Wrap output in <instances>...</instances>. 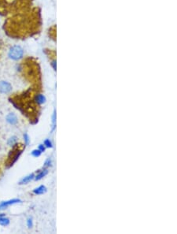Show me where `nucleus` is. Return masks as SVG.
Returning <instances> with one entry per match:
<instances>
[{
  "mask_svg": "<svg viewBox=\"0 0 177 234\" xmlns=\"http://www.w3.org/2000/svg\"><path fill=\"white\" fill-rule=\"evenodd\" d=\"M42 17L40 7H32L8 17L3 29L7 36L17 40H25L36 36L41 31Z\"/></svg>",
  "mask_w": 177,
  "mask_h": 234,
  "instance_id": "f257e3e1",
  "label": "nucleus"
},
{
  "mask_svg": "<svg viewBox=\"0 0 177 234\" xmlns=\"http://www.w3.org/2000/svg\"><path fill=\"white\" fill-rule=\"evenodd\" d=\"M38 92L39 89L32 87L23 92L12 95L9 99L15 108L21 111L33 124L38 122L40 114V106L34 100V96Z\"/></svg>",
  "mask_w": 177,
  "mask_h": 234,
  "instance_id": "f03ea898",
  "label": "nucleus"
},
{
  "mask_svg": "<svg viewBox=\"0 0 177 234\" xmlns=\"http://www.w3.org/2000/svg\"><path fill=\"white\" fill-rule=\"evenodd\" d=\"M18 71L32 88H41V72L38 62L32 57H27L18 65Z\"/></svg>",
  "mask_w": 177,
  "mask_h": 234,
  "instance_id": "7ed1b4c3",
  "label": "nucleus"
},
{
  "mask_svg": "<svg viewBox=\"0 0 177 234\" xmlns=\"http://www.w3.org/2000/svg\"><path fill=\"white\" fill-rule=\"evenodd\" d=\"M33 0H0V15L10 17L32 7Z\"/></svg>",
  "mask_w": 177,
  "mask_h": 234,
  "instance_id": "20e7f679",
  "label": "nucleus"
},
{
  "mask_svg": "<svg viewBox=\"0 0 177 234\" xmlns=\"http://www.w3.org/2000/svg\"><path fill=\"white\" fill-rule=\"evenodd\" d=\"M25 149V145L21 143H16L12 146V149L10 151L7 158L5 161V166L7 169L10 168L14 165V163L19 159L20 156L23 153V151Z\"/></svg>",
  "mask_w": 177,
  "mask_h": 234,
  "instance_id": "39448f33",
  "label": "nucleus"
},
{
  "mask_svg": "<svg viewBox=\"0 0 177 234\" xmlns=\"http://www.w3.org/2000/svg\"><path fill=\"white\" fill-rule=\"evenodd\" d=\"M24 51L19 46H13L10 49L9 51V57L13 60H19L23 57Z\"/></svg>",
  "mask_w": 177,
  "mask_h": 234,
  "instance_id": "423d86ee",
  "label": "nucleus"
},
{
  "mask_svg": "<svg viewBox=\"0 0 177 234\" xmlns=\"http://www.w3.org/2000/svg\"><path fill=\"white\" fill-rule=\"evenodd\" d=\"M21 202V200L20 199H12V200H9L7 201H3V202H0V210H4V209L11 206V205L16 204V203H18V202Z\"/></svg>",
  "mask_w": 177,
  "mask_h": 234,
  "instance_id": "0eeeda50",
  "label": "nucleus"
},
{
  "mask_svg": "<svg viewBox=\"0 0 177 234\" xmlns=\"http://www.w3.org/2000/svg\"><path fill=\"white\" fill-rule=\"evenodd\" d=\"M12 90V86L7 81H1L0 82V92L2 94H8Z\"/></svg>",
  "mask_w": 177,
  "mask_h": 234,
  "instance_id": "6e6552de",
  "label": "nucleus"
},
{
  "mask_svg": "<svg viewBox=\"0 0 177 234\" xmlns=\"http://www.w3.org/2000/svg\"><path fill=\"white\" fill-rule=\"evenodd\" d=\"M34 100H35V102H36L39 106H40L42 105V104H44L45 103H46V99L44 95L40 94V93H36L35 96H34Z\"/></svg>",
  "mask_w": 177,
  "mask_h": 234,
  "instance_id": "1a4fd4ad",
  "label": "nucleus"
},
{
  "mask_svg": "<svg viewBox=\"0 0 177 234\" xmlns=\"http://www.w3.org/2000/svg\"><path fill=\"white\" fill-rule=\"evenodd\" d=\"M34 177H35V174H34V173H30L28 175L23 177V178L20 181L19 184L22 185V184H26L29 183L31 181H32V180L34 179Z\"/></svg>",
  "mask_w": 177,
  "mask_h": 234,
  "instance_id": "9d476101",
  "label": "nucleus"
},
{
  "mask_svg": "<svg viewBox=\"0 0 177 234\" xmlns=\"http://www.w3.org/2000/svg\"><path fill=\"white\" fill-rule=\"evenodd\" d=\"M47 173H48V170L46 169V168H43L42 170H40L39 172V173L35 175L34 179H35V181H40V180L43 179L45 176L47 175Z\"/></svg>",
  "mask_w": 177,
  "mask_h": 234,
  "instance_id": "9b49d317",
  "label": "nucleus"
},
{
  "mask_svg": "<svg viewBox=\"0 0 177 234\" xmlns=\"http://www.w3.org/2000/svg\"><path fill=\"white\" fill-rule=\"evenodd\" d=\"M46 192H47V188H46V186L40 185V186H39V187H37V188H35L32 192H33L35 195H37V196H39V195L44 194V193H46Z\"/></svg>",
  "mask_w": 177,
  "mask_h": 234,
  "instance_id": "f8f14e48",
  "label": "nucleus"
},
{
  "mask_svg": "<svg viewBox=\"0 0 177 234\" xmlns=\"http://www.w3.org/2000/svg\"><path fill=\"white\" fill-rule=\"evenodd\" d=\"M7 121L10 124H16L17 123V118L14 114L10 113L7 116Z\"/></svg>",
  "mask_w": 177,
  "mask_h": 234,
  "instance_id": "ddd939ff",
  "label": "nucleus"
},
{
  "mask_svg": "<svg viewBox=\"0 0 177 234\" xmlns=\"http://www.w3.org/2000/svg\"><path fill=\"white\" fill-rule=\"evenodd\" d=\"M10 219L5 216L4 214H0V225L2 226H7L10 224Z\"/></svg>",
  "mask_w": 177,
  "mask_h": 234,
  "instance_id": "4468645a",
  "label": "nucleus"
},
{
  "mask_svg": "<svg viewBox=\"0 0 177 234\" xmlns=\"http://www.w3.org/2000/svg\"><path fill=\"white\" fill-rule=\"evenodd\" d=\"M56 119H57V114H56V110H54L52 114V122H51V124H52V128H51V132L56 129Z\"/></svg>",
  "mask_w": 177,
  "mask_h": 234,
  "instance_id": "2eb2a0df",
  "label": "nucleus"
},
{
  "mask_svg": "<svg viewBox=\"0 0 177 234\" xmlns=\"http://www.w3.org/2000/svg\"><path fill=\"white\" fill-rule=\"evenodd\" d=\"M49 36H51V38L52 40H56V27L55 26H52V27L49 29Z\"/></svg>",
  "mask_w": 177,
  "mask_h": 234,
  "instance_id": "dca6fc26",
  "label": "nucleus"
},
{
  "mask_svg": "<svg viewBox=\"0 0 177 234\" xmlns=\"http://www.w3.org/2000/svg\"><path fill=\"white\" fill-rule=\"evenodd\" d=\"M43 145L46 147V148H53V143L50 139L45 140L44 141H43Z\"/></svg>",
  "mask_w": 177,
  "mask_h": 234,
  "instance_id": "f3484780",
  "label": "nucleus"
},
{
  "mask_svg": "<svg viewBox=\"0 0 177 234\" xmlns=\"http://www.w3.org/2000/svg\"><path fill=\"white\" fill-rule=\"evenodd\" d=\"M17 136H13L10 137V139H9L8 140V144L10 146H13V144H15V143H17Z\"/></svg>",
  "mask_w": 177,
  "mask_h": 234,
  "instance_id": "a211bd4d",
  "label": "nucleus"
},
{
  "mask_svg": "<svg viewBox=\"0 0 177 234\" xmlns=\"http://www.w3.org/2000/svg\"><path fill=\"white\" fill-rule=\"evenodd\" d=\"M41 154H42V152H40L39 149H34L32 152V153H31V154H32L33 157H35V158H38V157H40V156L41 155Z\"/></svg>",
  "mask_w": 177,
  "mask_h": 234,
  "instance_id": "6ab92c4d",
  "label": "nucleus"
},
{
  "mask_svg": "<svg viewBox=\"0 0 177 234\" xmlns=\"http://www.w3.org/2000/svg\"><path fill=\"white\" fill-rule=\"evenodd\" d=\"M51 166H52V160H51V158H48L45 161L44 163H43V168H46V169H47L48 167Z\"/></svg>",
  "mask_w": 177,
  "mask_h": 234,
  "instance_id": "aec40b11",
  "label": "nucleus"
},
{
  "mask_svg": "<svg viewBox=\"0 0 177 234\" xmlns=\"http://www.w3.org/2000/svg\"><path fill=\"white\" fill-rule=\"evenodd\" d=\"M23 137H24V141H25V145L28 146L30 143L29 136L28 135V133H25L23 136Z\"/></svg>",
  "mask_w": 177,
  "mask_h": 234,
  "instance_id": "412c9836",
  "label": "nucleus"
},
{
  "mask_svg": "<svg viewBox=\"0 0 177 234\" xmlns=\"http://www.w3.org/2000/svg\"><path fill=\"white\" fill-rule=\"evenodd\" d=\"M27 226H28V227L29 228V229L32 228V226H33V221H32V218H28Z\"/></svg>",
  "mask_w": 177,
  "mask_h": 234,
  "instance_id": "4be33fe9",
  "label": "nucleus"
},
{
  "mask_svg": "<svg viewBox=\"0 0 177 234\" xmlns=\"http://www.w3.org/2000/svg\"><path fill=\"white\" fill-rule=\"evenodd\" d=\"M38 149L43 153V152H44L45 151H46V147H45L43 144H40L38 147Z\"/></svg>",
  "mask_w": 177,
  "mask_h": 234,
  "instance_id": "5701e85b",
  "label": "nucleus"
}]
</instances>
